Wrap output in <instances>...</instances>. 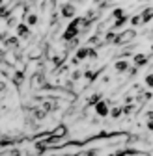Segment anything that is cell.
<instances>
[{
  "label": "cell",
  "instance_id": "obj_1",
  "mask_svg": "<svg viewBox=\"0 0 153 156\" xmlns=\"http://www.w3.org/2000/svg\"><path fill=\"white\" fill-rule=\"evenodd\" d=\"M80 24H82V17H75L73 21L67 24V28L64 30V34H62V41L69 43V41H73V39L79 37V35H80Z\"/></svg>",
  "mask_w": 153,
  "mask_h": 156
},
{
  "label": "cell",
  "instance_id": "obj_2",
  "mask_svg": "<svg viewBox=\"0 0 153 156\" xmlns=\"http://www.w3.org/2000/svg\"><path fill=\"white\" fill-rule=\"evenodd\" d=\"M135 37H136V30H135V28L123 30V32H120V34L116 35V39H114V45H118V47H121V45H129Z\"/></svg>",
  "mask_w": 153,
  "mask_h": 156
},
{
  "label": "cell",
  "instance_id": "obj_3",
  "mask_svg": "<svg viewBox=\"0 0 153 156\" xmlns=\"http://www.w3.org/2000/svg\"><path fill=\"white\" fill-rule=\"evenodd\" d=\"M75 13H76V8L73 6V4H62L60 6V15L64 17V19H71L73 21V17H75Z\"/></svg>",
  "mask_w": 153,
  "mask_h": 156
},
{
  "label": "cell",
  "instance_id": "obj_4",
  "mask_svg": "<svg viewBox=\"0 0 153 156\" xmlns=\"http://www.w3.org/2000/svg\"><path fill=\"white\" fill-rule=\"evenodd\" d=\"M15 34H17L19 39H30V35H32L30 26H28L26 23H21V24H19V26L15 28Z\"/></svg>",
  "mask_w": 153,
  "mask_h": 156
},
{
  "label": "cell",
  "instance_id": "obj_5",
  "mask_svg": "<svg viewBox=\"0 0 153 156\" xmlns=\"http://www.w3.org/2000/svg\"><path fill=\"white\" fill-rule=\"evenodd\" d=\"M91 47H88V45H84V47H79V50L75 52V60H79V62H82V60H86V58H90L91 56Z\"/></svg>",
  "mask_w": 153,
  "mask_h": 156
},
{
  "label": "cell",
  "instance_id": "obj_6",
  "mask_svg": "<svg viewBox=\"0 0 153 156\" xmlns=\"http://www.w3.org/2000/svg\"><path fill=\"white\" fill-rule=\"evenodd\" d=\"M93 110H95V113H97V117H108L110 115V106H108L106 101H101Z\"/></svg>",
  "mask_w": 153,
  "mask_h": 156
},
{
  "label": "cell",
  "instance_id": "obj_7",
  "mask_svg": "<svg viewBox=\"0 0 153 156\" xmlns=\"http://www.w3.org/2000/svg\"><path fill=\"white\" fill-rule=\"evenodd\" d=\"M131 62H132V65H135V67H144L149 62V56L147 54H135Z\"/></svg>",
  "mask_w": 153,
  "mask_h": 156
},
{
  "label": "cell",
  "instance_id": "obj_8",
  "mask_svg": "<svg viewBox=\"0 0 153 156\" xmlns=\"http://www.w3.org/2000/svg\"><path fill=\"white\" fill-rule=\"evenodd\" d=\"M4 47H6L9 52H19V47H21V45H19V37H17V35L8 37V41L4 43Z\"/></svg>",
  "mask_w": 153,
  "mask_h": 156
},
{
  "label": "cell",
  "instance_id": "obj_9",
  "mask_svg": "<svg viewBox=\"0 0 153 156\" xmlns=\"http://www.w3.org/2000/svg\"><path fill=\"white\" fill-rule=\"evenodd\" d=\"M114 69H116L118 73H127V71L131 69V63L121 58V60H116V62H114Z\"/></svg>",
  "mask_w": 153,
  "mask_h": 156
},
{
  "label": "cell",
  "instance_id": "obj_10",
  "mask_svg": "<svg viewBox=\"0 0 153 156\" xmlns=\"http://www.w3.org/2000/svg\"><path fill=\"white\" fill-rule=\"evenodd\" d=\"M50 138H60V140L67 138V128H65L64 125H60V126H56L54 130H50Z\"/></svg>",
  "mask_w": 153,
  "mask_h": 156
},
{
  "label": "cell",
  "instance_id": "obj_11",
  "mask_svg": "<svg viewBox=\"0 0 153 156\" xmlns=\"http://www.w3.org/2000/svg\"><path fill=\"white\" fill-rule=\"evenodd\" d=\"M24 23L32 28V26H35L37 23H39V15H37V13H34V11H28L26 13V17H24Z\"/></svg>",
  "mask_w": 153,
  "mask_h": 156
},
{
  "label": "cell",
  "instance_id": "obj_12",
  "mask_svg": "<svg viewBox=\"0 0 153 156\" xmlns=\"http://www.w3.org/2000/svg\"><path fill=\"white\" fill-rule=\"evenodd\" d=\"M101 97H103V95H101L99 91H95L93 95H90V97H88V106H93V108H95V106H97V104L103 101Z\"/></svg>",
  "mask_w": 153,
  "mask_h": 156
},
{
  "label": "cell",
  "instance_id": "obj_13",
  "mask_svg": "<svg viewBox=\"0 0 153 156\" xmlns=\"http://www.w3.org/2000/svg\"><path fill=\"white\" fill-rule=\"evenodd\" d=\"M11 80H13V84L19 87V86H21V84L24 82V73H23V71H15V74H13Z\"/></svg>",
  "mask_w": 153,
  "mask_h": 156
},
{
  "label": "cell",
  "instance_id": "obj_14",
  "mask_svg": "<svg viewBox=\"0 0 153 156\" xmlns=\"http://www.w3.org/2000/svg\"><path fill=\"white\" fill-rule=\"evenodd\" d=\"M0 156H21V151L15 149V147H9V149L0 151Z\"/></svg>",
  "mask_w": 153,
  "mask_h": 156
},
{
  "label": "cell",
  "instance_id": "obj_15",
  "mask_svg": "<svg viewBox=\"0 0 153 156\" xmlns=\"http://www.w3.org/2000/svg\"><path fill=\"white\" fill-rule=\"evenodd\" d=\"M140 15H142V23H144V24H146V23H149L151 19H153V8H146Z\"/></svg>",
  "mask_w": 153,
  "mask_h": 156
},
{
  "label": "cell",
  "instance_id": "obj_16",
  "mask_svg": "<svg viewBox=\"0 0 153 156\" xmlns=\"http://www.w3.org/2000/svg\"><path fill=\"white\" fill-rule=\"evenodd\" d=\"M121 115H123V106H114L110 110V117H112V119H120Z\"/></svg>",
  "mask_w": 153,
  "mask_h": 156
},
{
  "label": "cell",
  "instance_id": "obj_17",
  "mask_svg": "<svg viewBox=\"0 0 153 156\" xmlns=\"http://www.w3.org/2000/svg\"><path fill=\"white\" fill-rule=\"evenodd\" d=\"M129 23L132 24V28H136V26L144 24V23H142V15H132V17L129 19Z\"/></svg>",
  "mask_w": 153,
  "mask_h": 156
},
{
  "label": "cell",
  "instance_id": "obj_18",
  "mask_svg": "<svg viewBox=\"0 0 153 156\" xmlns=\"http://www.w3.org/2000/svg\"><path fill=\"white\" fill-rule=\"evenodd\" d=\"M76 47H79V37H76V39H73V41H69L67 45H65V50H79V48H76Z\"/></svg>",
  "mask_w": 153,
  "mask_h": 156
},
{
  "label": "cell",
  "instance_id": "obj_19",
  "mask_svg": "<svg viewBox=\"0 0 153 156\" xmlns=\"http://www.w3.org/2000/svg\"><path fill=\"white\" fill-rule=\"evenodd\" d=\"M121 17H125V15H123V9H121V8H118V9H114V11H112V17H110V19L118 21V19H121Z\"/></svg>",
  "mask_w": 153,
  "mask_h": 156
},
{
  "label": "cell",
  "instance_id": "obj_20",
  "mask_svg": "<svg viewBox=\"0 0 153 156\" xmlns=\"http://www.w3.org/2000/svg\"><path fill=\"white\" fill-rule=\"evenodd\" d=\"M144 82H146L147 87H153V73H147V74L144 76Z\"/></svg>",
  "mask_w": 153,
  "mask_h": 156
},
{
  "label": "cell",
  "instance_id": "obj_21",
  "mask_svg": "<svg viewBox=\"0 0 153 156\" xmlns=\"http://www.w3.org/2000/svg\"><path fill=\"white\" fill-rule=\"evenodd\" d=\"M80 78H82V73L80 71H73L71 73V80H80Z\"/></svg>",
  "mask_w": 153,
  "mask_h": 156
},
{
  "label": "cell",
  "instance_id": "obj_22",
  "mask_svg": "<svg viewBox=\"0 0 153 156\" xmlns=\"http://www.w3.org/2000/svg\"><path fill=\"white\" fill-rule=\"evenodd\" d=\"M146 126H147V130H151V132H153V121H147V123H146Z\"/></svg>",
  "mask_w": 153,
  "mask_h": 156
},
{
  "label": "cell",
  "instance_id": "obj_23",
  "mask_svg": "<svg viewBox=\"0 0 153 156\" xmlns=\"http://www.w3.org/2000/svg\"><path fill=\"white\" fill-rule=\"evenodd\" d=\"M45 156H64V154H45Z\"/></svg>",
  "mask_w": 153,
  "mask_h": 156
},
{
  "label": "cell",
  "instance_id": "obj_24",
  "mask_svg": "<svg viewBox=\"0 0 153 156\" xmlns=\"http://www.w3.org/2000/svg\"><path fill=\"white\" fill-rule=\"evenodd\" d=\"M149 54H151V56H153V45H151V48H149Z\"/></svg>",
  "mask_w": 153,
  "mask_h": 156
},
{
  "label": "cell",
  "instance_id": "obj_25",
  "mask_svg": "<svg viewBox=\"0 0 153 156\" xmlns=\"http://www.w3.org/2000/svg\"><path fill=\"white\" fill-rule=\"evenodd\" d=\"M0 62H2V50H0Z\"/></svg>",
  "mask_w": 153,
  "mask_h": 156
},
{
  "label": "cell",
  "instance_id": "obj_26",
  "mask_svg": "<svg viewBox=\"0 0 153 156\" xmlns=\"http://www.w3.org/2000/svg\"><path fill=\"white\" fill-rule=\"evenodd\" d=\"M2 6H4V2H2V0H0V8H2Z\"/></svg>",
  "mask_w": 153,
  "mask_h": 156
}]
</instances>
